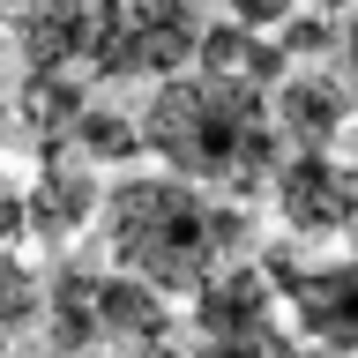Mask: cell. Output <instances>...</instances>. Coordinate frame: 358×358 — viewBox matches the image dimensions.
I'll use <instances>...</instances> for the list:
<instances>
[{
    "label": "cell",
    "instance_id": "obj_13",
    "mask_svg": "<svg viewBox=\"0 0 358 358\" xmlns=\"http://www.w3.org/2000/svg\"><path fill=\"white\" fill-rule=\"evenodd\" d=\"M306 0H217V15H231V22H254V30H284L291 15H299Z\"/></svg>",
    "mask_w": 358,
    "mask_h": 358
},
{
    "label": "cell",
    "instance_id": "obj_5",
    "mask_svg": "<svg viewBox=\"0 0 358 358\" xmlns=\"http://www.w3.org/2000/svg\"><path fill=\"white\" fill-rule=\"evenodd\" d=\"M268 209L291 239H336L358 224V157L336 150H284L268 179Z\"/></svg>",
    "mask_w": 358,
    "mask_h": 358
},
{
    "label": "cell",
    "instance_id": "obj_15",
    "mask_svg": "<svg viewBox=\"0 0 358 358\" xmlns=\"http://www.w3.org/2000/svg\"><path fill=\"white\" fill-rule=\"evenodd\" d=\"M0 246H30V187H0Z\"/></svg>",
    "mask_w": 358,
    "mask_h": 358
},
{
    "label": "cell",
    "instance_id": "obj_19",
    "mask_svg": "<svg viewBox=\"0 0 358 358\" xmlns=\"http://www.w3.org/2000/svg\"><path fill=\"white\" fill-rule=\"evenodd\" d=\"M306 8H329V15H343V8H351V0H306Z\"/></svg>",
    "mask_w": 358,
    "mask_h": 358
},
{
    "label": "cell",
    "instance_id": "obj_9",
    "mask_svg": "<svg viewBox=\"0 0 358 358\" xmlns=\"http://www.w3.org/2000/svg\"><path fill=\"white\" fill-rule=\"evenodd\" d=\"M22 75H90L97 52V0H15L8 15Z\"/></svg>",
    "mask_w": 358,
    "mask_h": 358
},
{
    "label": "cell",
    "instance_id": "obj_7",
    "mask_svg": "<svg viewBox=\"0 0 358 358\" xmlns=\"http://www.w3.org/2000/svg\"><path fill=\"white\" fill-rule=\"evenodd\" d=\"M276 105V134L284 150H336L343 134L358 127V97H351V75L336 60H291L268 90Z\"/></svg>",
    "mask_w": 358,
    "mask_h": 358
},
{
    "label": "cell",
    "instance_id": "obj_4",
    "mask_svg": "<svg viewBox=\"0 0 358 358\" xmlns=\"http://www.w3.org/2000/svg\"><path fill=\"white\" fill-rule=\"evenodd\" d=\"M105 217V164H90L67 134H45L38 179H30V246L38 254H75Z\"/></svg>",
    "mask_w": 358,
    "mask_h": 358
},
{
    "label": "cell",
    "instance_id": "obj_10",
    "mask_svg": "<svg viewBox=\"0 0 358 358\" xmlns=\"http://www.w3.org/2000/svg\"><path fill=\"white\" fill-rule=\"evenodd\" d=\"M194 67H201V75H224V83H268V90H276V75L291 67V52H284L276 30H254V22L217 15V22H201Z\"/></svg>",
    "mask_w": 358,
    "mask_h": 358
},
{
    "label": "cell",
    "instance_id": "obj_11",
    "mask_svg": "<svg viewBox=\"0 0 358 358\" xmlns=\"http://www.w3.org/2000/svg\"><path fill=\"white\" fill-rule=\"evenodd\" d=\"M67 142H75L90 164H105V172H127V164L150 157V142H142V112H120V105H105V97H90V105L75 112Z\"/></svg>",
    "mask_w": 358,
    "mask_h": 358
},
{
    "label": "cell",
    "instance_id": "obj_6",
    "mask_svg": "<svg viewBox=\"0 0 358 358\" xmlns=\"http://www.w3.org/2000/svg\"><path fill=\"white\" fill-rule=\"evenodd\" d=\"M262 262L284 284V313L299 321V336L336 358H358V262H284V246H268Z\"/></svg>",
    "mask_w": 358,
    "mask_h": 358
},
{
    "label": "cell",
    "instance_id": "obj_16",
    "mask_svg": "<svg viewBox=\"0 0 358 358\" xmlns=\"http://www.w3.org/2000/svg\"><path fill=\"white\" fill-rule=\"evenodd\" d=\"M336 67H343V75H358V0L343 8V30H336Z\"/></svg>",
    "mask_w": 358,
    "mask_h": 358
},
{
    "label": "cell",
    "instance_id": "obj_17",
    "mask_svg": "<svg viewBox=\"0 0 358 358\" xmlns=\"http://www.w3.org/2000/svg\"><path fill=\"white\" fill-rule=\"evenodd\" d=\"M268 358H336V351H321L313 336H299V343H291V336H276V351H268Z\"/></svg>",
    "mask_w": 358,
    "mask_h": 358
},
{
    "label": "cell",
    "instance_id": "obj_12",
    "mask_svg": "<svg viewBox=\"0 0 358 358\" xmlns=\"http://www.w3.org/2000/svg\"><path fill=\"white\" fill-rule=\"evenodd\" d=\"M45 299H52V268H38L22 246H0V336H38Z\"/></svg>",
    "mask_w": 358,
    "mask_h": 358
},
{
    "label": "cell",
    "instance_id": "obj_2",
    "mask_svg": "<svg viewBox=\"0 0 358 358\" xmlns=\"http://www.w3.org/2000/svg\"><path fill=\"white\" fill-rule=\"evenodd\" d=\"M97 239H105L112 268H134V276L164 284L172 299H187L217 262H231L224 254V231H217V194L201 179L172 172V164H157V172H134L127 164V172L112 179Z\"/></svg>",
    "mask_w": 358,
    "mask_h": 358
},
{
    "label": "cell",
    "instance_id": "obj_3",
    "mask_svg": "<svg viewBox=\"0 0 358 358\" xmlns=\"http://www.w3.org/2000/svg\"><path fill=\"white\" fill-rule=\"evenodd\" d=\"M201 0H97V83H164L187 75L201 45Z\"/></svg>",
    "mask_w": 358,
    "mask_h": 358
},
{
    "label": "cell",
    "instance_id": "obj_8",
    "mask_svg": "<svg viewBox=\"0 0 358 358\" xmlns=\"http://www.w3.org/2000/svg\"><path fill=\"white\" fill-rule=\"evenodd\" d=\"M187 313H194V336H262L284 313V284L268 276L262 254H239V262H217L187 291Z\"/></svg>",
    "mask_w": 358,
    "mask_h": 358
},
{
    "label": "cell",
    "instance_id": "obj_1",
    "mask_svg": "<svg viewBox=\"0 0 358 358\" xmlns=\"http://www.w3.org/2000/svg\"><path fill=\"white\" fill-rule=\"evenodd\" d=\"M142 142L157 164L201 179L209 194H268V179L284 164V134H276V105L268 83H224V75H164L142 97Z\"/></svg>",
    "mask_w": 358,
    "mask_h": 358
},
{
    "label": "cell",
    "instance_id": "obj_20",
    "mask_svg": "<svg viewBox=\"0 0 358 358\" xmlns=\"http://www.w3.org/2000/svg\"><path fill=\"white\" fill-rule=\"evenodd\" d=\"M0 30H8V8H0Z\"/></svg>",
    "mask_w": 358,
    "mask_h": 358
},
{
    "label": "cell",
    "instance_id": "obj_21",
    "mask_svg": "<svg viewBox=\"0 0 358 358\" xmlns=\"http://www.w3.org/2000/svg\"><path fill=\"white\" fill-rule=\"evenodd\" d=\"M90 358H112V351H90Z\"/></svg>",
    "mask_w": 358,
    "mask_h": 358
},
{
    "label": "cell",
    "instance_id": "obj_14",
    "mask_svg": "<svg viewBox=\"0 0 358 358\" xmlns=\"http://www.w3.org/2000/svg\"><path fill=\"white\" fill-rule=\"evenodd\" d=\"M268 351H276V329H262V336H194L187 358H268Z\"/></svg>",
    "mask_w": 358,
    "mask_h": 358
},
{
    "label": "cell",
    "instance_id": "obj_18",
    "mask_svg": "<svg viewBox=\"0 0 358 358\" xmlns=\"http://www.w3.org/2000/svg\"><path fill=\"white\" fill-rule=\"evenodd\" d=\"M0 358H38V351H30L22 336H0Z\"/></svg>",
    "mask_w": 358,
    "mask_h": 358
}]
</instances>
